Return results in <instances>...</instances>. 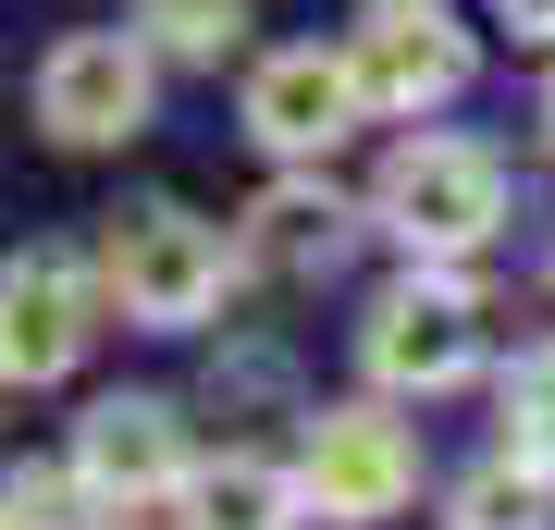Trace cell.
I'll return each mask as SVG.
<instances>
[{
    "mask_svg": "<svg viewBox=\"0 0 555 530\" xmlns=\"http://www.w3.org/2000/svg\"><path fill=\"white\" fill-rule=\"evenodd\" d=\"M38 124L62 148H124L149 124V50L112 38V25H87V38H62L38 62Z\"/></svg>",
    "mask_w": 555,
    "mask_h": 530,
    "instance_id": "6",
    "label": "cell"
},
{
    "mask_svg": "<svg viewBox=\"0 0 555 530\" xmlns=\"http://www.w3.org/2000/svg\"><path fill=\"white\" fill-rule=\"evenodd\" d=\"M543 137H555V87H543Z\"/></svg>",
    "mask_w": 555,
    "mask_h": 530,
    "instance_id": "18",
    "label": "cell"
},
{
    "mask_svg": "<svg viewBox=\"0 0 555 530\" xmlns=\"http://www.w3.org/2000/svg\"><path fill=\"white\" fill-rule=\"evenodd\" d=\"M346 87H358V112H444L456 87H469V38L433 13V0H383L371 25H358V50H346Z\"/></svg>",
    "mask_w": 555,
    "mask_h": 530,
    "instance_id": "4",
    "label": "cell"
},
{
    "mask_svg": "<svg viewBox=\"0 0 555 530\" xmlns=\"http://www.w3.org/2000/svg\"><path fill=\"white\" fill-rule=\"evenodd\" d=\"M124 530H160V506H124Z\"/></svg>",
    "mask_w": 555,
    "mask_h": 530,
    "instance_id": "17",
    "label": "cell"
},
{
    "mask_svg": "<svg viewBox=\"0 0 555 530\" xmlns=\"http://www.w3.org/2000/svg\"><path fill=\"white\" fill-rule=\"evenodd\" d=\"M100 334V296L62 247H25L13 272H0V383H62Z\"/></svg>",
    "mask_w": 555,
    "mask_h": 530,
    "instance_id": "7",
    "label": "cell"
},
{
    "mask_svg": "<svg viewBox=\"0 0 555 530\" xmlns=\"http://www.w3.org/2000/svg\"><path fill=\"white\" fill-rule=\"evenodd\" d=\"M383 222H396L408 259H469L506 222V160L469 137H408L396 173H383Z\"/></svg>",
    "mask_w": 555,
    "mask_h": 530,
    "instance_id": "2",
    "label": "cell"
},
{
    "mask_svg": "<svg viewBox=\"0 0 555 530\" xmlns=\"http://www.w3.org/2000/svg\"><path fill=\"white\" fill-rule=\"evenodd\" d=\"M173 506H185V530H297V481H284L272 456H222V469H198Z\"/></svg>",
    "mask_w": 555,
    "mask_h": 530,
    "instance_id": "11",
    "label": "cell"
},
{
    "mask_svg": "<svg viewBox=\"0 0 555 530\" xmlns=\"http://www.w3.org/2000/svg\"><path fill=\"white\" fill-rule=\"evenodd\" d=\"M506 456L555 469V346H531V358L506 371Z\"/></svg>",
    "mask_w": 555,
    "mask_h": 530,
    "instance_id": "14",
    "label": "cell"
},
{
    "mask_svg": "<svg viewBox=\"0 0 555 530\" xmlns=\"http://www.w3.org/2000/svg\"><path fill=\"white\" fill-rule=\"evenodd\" d=\"M75 481L100 493V506H173L185 493V432L160 395H100V408L75 419Z\"/></svg>",
    "mask_w": 555,
    "mask_h": 530,
    "instance_id": "8",
    "label": "cell"
},
{
    "mask_svg": "<svg viewBox=\"0 0 555 530\" xmlns=\"http://www.w3.org/2000/svg\"><path fill=\"white\" fill-rule=\"evenodd\" d=\"M358 346H371V383H383V395H444V383L481 371V296L444 284L433 259H420V272L371 309V334H358Z\"/></svg>",
    "mask_w": 555,
    "mask_h": 530,
    "instance_id": "3",
    "label": "cell"
},
{
    "mask_svg": "<svg viewBox=\"0 0 555 530\" xmlns=\"http://www.w3.org/2000/svg\"><path fill=\"white\" fill-rule=\"evenodd\" d=\"M297 481H309L321 518L358 530V518H396L408 493H420V444H408V419H383V408H321Z\"/></svg>",
    "mask_w": 555,
    "mask_h": 530,
    "instance_id": "5",
    "label": "cell"
},
{
    "mask_svg": "<svg viewBox=\"0 0 555 530\" xmlns=\"http://www.w3.org/2000/svg\"><path fill=\"white\" fill-rule=\"evenodd\" d=\"M358 124V87H346V50H272L247 75V137L284 148V160H321Z\"/></svg>",
    "mask_w": 555,
    "mask_h": 530,
    "instance_id": "9",
    "label": "cell"
},
{
    "mask_svg": "<svg viewBox=\"0 0 555 530\" xmlns=\"http://www.w3.org/2000/svg\"><path fill=\"white\" fill-rule=\"evenodd\" d=\"M100 272H112V309H124V321H149V334H198V321L222 309V272H235V247H222L198 210L149 197V210H124V222H112Z\"/></svg>",
    "mask_w": 555,
    "mask_h": 530,
    "instance_id": "1",
    "label": "cell"
},
{
    "mask_svg": "<svg viewBox=\"0 0 555 530\" xmlns=\"http://www.w3.org/2000/svg\"><path fill=\"white\" fill-rule=\"evenodd\" d=\"M494 13L518 25V38H543V50H555V0H494Z\"/></svg>",
    "mask_w": 555,
    "mask_h": 530,
    "instance_id": "16",
    "label": "cell"
},
{
    "mask_svg": "<svg viewBox=\"0 0 555 530\" xmlns=\"http://www.w3.org/2000/svg\"><path fill=\"white\" fill-rule=\"evenodd\" d=\"M346 197L334 185H272V197H259V210H247V259H259V272H334V259H346Z\"/></svg>",
    "mask_w": 555,
    "mask_h": 530,
    "instance_id": "10",
    "label": "cell"
},
{
    "mask_svg": "<svg viewBox=\"0 0 555 530\" xmlns=\"http://www.w3.org/2000/svg\"><path fill=\"white\" fill-rule=\"evenodd\" d=\"M456 530H555V469H531V456L469 469L456 481Z\"/></svg>",
    "mask_w": 555,
    "mask_h": 530,
    "instance_id": "12",
    "label": "cell"
},
{
    "mask_svg": "<svg viewBox=\"0 0 555 530\" xmlns=\"http://www.w3.org/2000/svg\"><path fill=\"white\" fill-rule=\"evenodd\" d=\"M87 506H100V493L75 481V456H62V469H13V481H0V530H87Z\"/></svg>",
    "mask_w": 555,
    "mask_h": 530,
    "instance_id": "13",
    "label": "cell"
},
{
    "mask_svg": "<svg viewBox=\"0 0 555 530\" xmlns=\"http://www.w3.org/2000/svg\"><path fill=\"white\" fill-rule=\"evenodd\" d=\"M149 38L173 50V62H222L247 38V0H149Z\"/></svg>",
    "mask_w": 555,
    "mask_h": 530,
    "instance_id": "15",
    "label": "cell"
}]
</instances>
